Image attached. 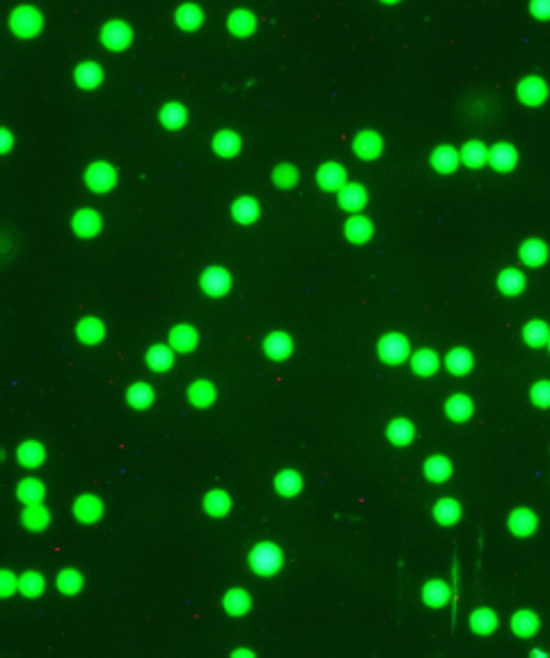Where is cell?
<instances>
[{"label":"cell","instance_id":"1","mask_svg":"<svg viewBox=\"0 0 550 658\" xmlns=\"http://www.w3.org/2000/svg\"><path fill=\"white\" fill-rule=\"evenodd\" d=\"M248 562H250V569L257 575H273L282 567V551L280 546L271 544V541H261L250 551Z\"/></svg>","mask_w":550,"mask_h":658},{"label":"cell","instance_id":"2","mask_svg":"<svg viewBox=\"0 0 550 658\" xmlns=\"http://www.w3.org/2000/svg\"><path fill=\"white\" fill-rule=\"evenodd\" d=\"M406 355H408V340H406L404 335L390 333L378 342V358H381L383 362L397 365V362H402Z\"/></svg>","mask_w":550,"mask_h":658},{"label":"cell","instance_id":"3","mask_svg":"<svg viewBox=\"0 0 550 658\" xmlns=\"http://www.w3.org/2000/svg\"><path fill=\"white\" fill-rule=\"evenodd\" d=\"M199 287L204 289L206 296H225L232 287V278L220 266H209L199 278Z\"/></svg>","mask_w":550,"mask_h":658},{"label":"cell","instance_id":"4","mask_svg":"<svg viewBox=\"0 0 550 658\" xmlns=\"http://www.w3.org/2000/svg\"><path fill=\"white\" fill-rule=\"evenodd\" d=\"M72 512L80 523H96L103 516V503L94 493H82L74 500Z\"/></svg>","mask_w":550,"mask_h":658},{"label":"cell","instance_id":"5","mask_svg":"<svg viewBox=\"0 0 550 658\" xmlns=\"http://www.w3.org/2000/svg\"><path fill=\"white\" fill-rule=\"evenodd\" d=\"M115 179H117V173H115L113 166H108V163H92L85 173L87 186L96 190V193H106V190H110L115 186Z\"/></svg>","mask_w":550,"mask_h":658},{"label":"cell","instance_id":"6","mask_svg":"<svg viewBox=\"0 0 550 658\" xmlns=\"http://www.w3.org/2000/svg\"><path fill=\"white\" fill-rule=\"evenodd\" d=\"M199 335L190 324H179L170 331V347L179 353H190L197 347Z\"/></svg>","mask_w":550,"mask_h":658},{"label":"cell","instance_id":"7","mask_svg":"<svg viewBox=\"0 0 550 658\" xmlns=\"http://www.w3.org/2000/svg\"><path fill=\"white\" fill-rule=\"evenodd\" d=\"M292 351H294V342L282 331H275L264 340V353L271 360H285L292 355Z\"/></svg>","mask_w":550,"mask_h":658},{"label":"cell","instance_id":"8","mask_svg":"<svg viewBox=\"0 0 550 658\" xmlns=\"http://www.w3.org/2000/svg\"><path fill=\"white\" fill-rule=\"evenodd\" d=\"M103 335H106V326L96 317H85L76 324V338H78L82 344H99Z\"/></svg>","mask_w":550,"mask_h":658},{"label":"cell","instance_id":"9","mask_svg":"<svg viewBox=\"0 0 550 658\" xmlns=\"http://www.w3.org/2000/svg\"><path fill=\"white\" fill-rule=\"evenodd\" d=\"M48 520H51V514H48V509L41 503L25 505L23 514H21V523H23V527H28L30 532L46 530Z\"/></svg>","mask_w":550,"mask_h":658},{"label":"cell","instance_id":"10","mask_svg":"<svg viewBox=\"0 0 550 658\" xmlns=\"http://www.w3.org/2000/svg\"><path fill=\"white\" fill-rule=\"evenodd\" d=\"M144 360H147L149 369H154V372H168L172 362H175V349L170 344H154L147 349Z\"/></svg>","mask_w":550,"mask_h":658},{"label":"cell","instance_id":"11","mask_svg":"<svg viewBox=\"0 0 550 658\" xmlns=\"http://www.w3.org/2000/svg\"><path fill=\"white\" fill-rule=\"evenodd\" d=\"M273 486H275V491H278L280 496L294 498V496H298L300 489H302V477H300V472H296L292 468H285V470H280L278 475H275Z\"/></svg>","mask_w":550,"mask_h":658},{"label":"cell","instance_id":"12","mask_svg":"<svg viewBox=\"0 0 550 658\" xmlns=\"http://www.w3.org/2000/svg\"><path fill=\"white\" fill-rule=\"evenodd\" d=\"M46 459V450L39 441H25L16 448V461L25 468H37V465L44 463Z\"/></svg>","mask_w":550,"mask_h":658},{"label":"cell","instance_id":"13","mask_svg":"<svg viewBox=\"0 0 550 658\" xmlns=\"http://www.w3.org/2000/svg\"><path fill=\"white\" fill-rule=\"evenodd\" d=\"M250 606H252L250 594H248L245 589H241V587H234V589H230V592L223 596V608H225V613L232 615V617L245 615L248 610H250Z\"/></svg>","mask_w":550,"mask_h":658},{"label":"cell","instance_id":"14","mask_svg":"<svg viewBox=\"0 0 550 658\" xmlns=\"http://www.w3.org/2000/svg\"><path fill=\"white\" fill-rule=\"evenodd\" d=\"M72 228H74V232H76L78 237L89 239V237H94L96 232H99L101 218H99V214H96V211H92V209H80L78 214L74 216Z\"/></svg>","mask_w":550,"mask_h":658},{"label":"cell","instance_id":"15","mask_svg":"<svg viewBox=\"0 0 550 658\" xmlns=\"http://www.w3.org/2000/svg\"><path fill=\"white\" fill-rule=\"evenodd\" d=\"M188 402L197 408H206L216 402V388H213L211 381L199 379L195 383H190L188 388Z\"/></svg>","mask_w":550,"mask_h":658},{"label":"cell","instance_id":"16","mask_svg":"<svg viewBox=\"0 0 550 658\" xmlns=\"http://www.w3.org/2000/svg\"><path fill=\"white\" fill-rule=\"evenodd\" d=\"M202 507L204 512L209 514V516H227V512L232 509V500L227 496V491H220V489H213L204 496L202 500Z\"/></svg>","mask_w":550,"mask_h":658},{"label":"cell","instance_id":"17","mask_svg":"<svg viewBox=\"0 0 550 658\" xmlns=\"http://www.w3.org/2000/svg\"><path fill=\"white\" fill-rule=\"evenodd\" d=\"M44 493H46V486L41 484L37 477H28V479H23V482H19V486H16V498L25 505L41 503V500H44Z\"/></svg>","mask_w":550,"mask_h":658},{"label":"cell","instance_id":"18","mask_svg":"<svg viewBox=\"0 0 550 658\" xmlns=\"http://www.w3.org/2000/svg\"><path fill=\"white\" fill-rule=\"evenodd\" d=\"M316 179H319L321 188H326V190H337V188L346 186V184H344L346 175H344L342 166H337V163H326V166H321Z\"/></svg>","mask_w":550,"mask_h":658},{"label":"cell","instance_id":"19","mask_svg":"<svg viewBox=\"0 0 550 658\" xmlns=\"http://www.w3.org/2000/svg\"><path fill=\"white\" fill-rule=\"evenodd\" d=\"M534 527H536L534 512L516 509V512H512V516H509V530H512L514 534H518V537H527V534H532Z\"/></svg>","mask_w":550,"mask_h":658},{"label":"cell","instance_id":"20","mask_svg":"<svg viewBox=\"0 0 550 658\" xmlns=\"http://www.w3.org/2000/svg\"><path fill=\"white\" fill-rule=\"evenodd\" d=\"M126 402L131 408H149L151 404H154V390L147 383H133L129 390H126Z\"/></svg>","mask_w":550,"mask_h":658},{"label":"cell","instance_id":"21","mask_svg":"<svg viewBox=\"0 0 550 658\" xmlns=\"http://www.w3.org/2000/svg\"><path fill=\"white\" fill-rule=\"evenodd\" d=\"M353 149L360 159H374V156H378V152H381V138L371 131H362L355 138Z\"/></svg>","mask_w":550,"mask_h":658},{"label":"cell","instance_id":"22","mask_svg":"<svg viewBox=\"0 0 550 658\" xmlns=\"http://www.w3.org/2000/svg\"><path fill=\"white\" fill-rule=\"evenodd\" d=\"M44 587H46V580L39 571H25V573L19 575V592L28 596V599L39 596L41 592H44Z\"/></svg>","mask_w":550,"mask_h":658},{"label":"cell","instance_id":"23","mask_svg":"<svg viewBox=\"0 0 550 658\" xmlns=\"http://www.w3.org/2000/svg\"><path fill=\"white\" fill-rule=\"evenodd\" d=\"M495 626H498V615H495L493 610L479 608L470 615V628L474 630V633L486 635V633H491V630H495Z\"/></svg>","mask_w":550,"mask_h":658},{"label":"cell","instance_id":"24","mask_svg":"<svg viewBox=\"0 0 550 658\" xmlns=\"http://www.w3.org/2000/svg\"><path fill=\"white\" fill-rule=\"evenodd\" d=\"M422 599L429 603L431 608L445 606V603L450 601V587H447L445 582H440V580H429L422 587Z\"/></svg>","mask_w":550,"mask_h":658},{"label":"cell","instance_id":"25","mask_svg":"<svg viewBox=\"0 0 550 658\" xmlns=\"http://www.w3.org/2000/svg\"><path fill=\"white\" fill-rule=\"evenodd\" d=\"M445 410H447V415H450L452 420L463 422V420H468V417L472 415V402H470V397H465V395H454V397L447 399Z\"/></svg>","mask_w":550,"mask_h":658},{"label":"cell","instance_id":"26","mask_svg":"<svg viewBox=\"0 0 550 658\" xmlns=\"http://www.w3.org/2000/svg\"><path fill=\"white\" fill-rule=\"evenodd\" d=\"M55 585H58L62 594H78L82 589V575L78 569H62L58 578H55Z\"/></svg>","mask_w":550,"mask_h":658},{"label":"cell","instance_id":"27","mask_svg":"<svg viewBox=\"0 0 550 658\" xmlns=\"http://www.w3.org/2000/svg\"><path fill=\"white\" fill-rule=\"evenodd\" d=\"M346 239L349 241H353V243H364V241H369L371 239V223L367 221V218H362V216H355V218H351V221L346 223Z\"/></svg>","mask_w":550,"mask_h":658},{"label":"cell","instance_id":"28","mask_svg":"<svg viewBox=\"0 0 550 658\" xmlns=\"http://www.w3.org/2000/svg\"><path fill=\"white\" fill-rule=\"evenodd\" d=\"M367 202V193L358 186V184H346V186L342 188V193H340V204L344 209H349V211H358L362 207V204Z\"/></svg>","mask_w":550,"mask_h":658},{"label":"cell","instance_id":"29","mask_svg":"<svg viewBox=\"0 0 550 658\" xmlns=\"http://www.w3.org/2000/svg\"><path fill=\"white\" fill-rule=\"evenodd\" d=\"M433 516H436L438 523L450 525V523H454V520L461 516V507H459L456 500L443 498V500H438L436 507H433Z\"/></svg>","mask_w":550,"mask_h":658},{"label":"cell","instance_id":"30","mask_svg":"<svg viewBox=\"0 0 550 658\" xmlns=\"http://www.w3.org/2000/svg\"><path fill=\"white\" fill-rule=\"evenodd\" d=\"M424 472L431 482H445V479L452 475V463L447 461L445 457H431V459H426Z\"/></svg>","mask_w":550,"mask_h":658},{"label":"cell","instance_id":"31","mask_svg":"<svg viewBox=\"0 0 550 658\" xmlns=\"http://www.w3.org/2000/svg\"><path fill=\"white\" fill-rule=\"evenodd\" d=\"M431 163H433V168L440 170V173H452L459 163V154L454 152L452 147L443 145L431 154Z\"/></svg>","mask_w":550,"mask_h":658},{"label":"cell","instance_id":"32","mask_svg":"<svg viewBox=\"0 0 550 658\" xmlns=\"http://www.w3.org/2000/svg\"><path fill=\"white\" fill-rule=\"evenodd\" d=\"M232 214L239 223H252L259 216V204L252 197H239L232 207Z\"/></svg>","mask_w":550,"mask_h":658},{"label":"cell","instance_id":"33","mask_svg":"<svg viewBox=\"0 0 550 658\" xmlns=\"http://www.w3.org/2000/svg\"><path fill=\"white\" fill-rule=\"evenodd\" d=\"M445 365L452 374H465L472 367V355L465 349H452L445 358Z\"/></svg>","mask_w":550,"mask_h":658},{"label":"cell","instance_id":"34","mask_svg":"<svg viewBox=\"0 0 550 658\" xmlns=\"http://www.w3.org/2000/svg\"><path fill=\"white\" fill-rule=\"evenodd\" d=\"M412 434H415V429L408 420H392L388 427V438L395 445H408L412 441Z\"/></svg>","mask_w":550,"mask_h":658},{"label":"cell","instance_id":"35","mask_svg":"<svg viewBox=\"0 0 550 658\" xmlns=\"http://www.w3.org/2000/svg\"><path fill=\"white\" fill-rule=\"evenodd\" d=\"M491 163L495 170H512L516 166V152L512 145H495L491 152Z\"/></svg>","mask_w":550,"mask_h":658},{"label":"cell","instance_id":"36","mask_svg":"<svg viewBox=\"0 0 550 658\" xmlns=\"http://www.w3.org/2000/svg\"><path fill=\"white\" fill-rule=\"evenodd\" d=\"M412 369H415V374H422V376L433 374L438 369V355L429 351V349H422V351L412 355Z\"/></svg>","mask_w":550,"mask_h":658},{"label":"cell","instance_id":"37","mask_svg":"<svg viewBox=\"0 0 550 658\" xmlns=\"http://www.w3.org/2000/svg\"><path fill=\"white\" fill-rule=\"evenodd\" d=\"M520 257H522V262L529 264V266H539L543 259H546V245H543L539 239H529V241L522 243Z\"/></svg>","mask_w":550,"mask_h":658},{"label":"cell","instance_id":"38","mask_svg":"<svg viewBox=\"0 0 550 658\" xmlns=\"http://www.w3.org/2000/svg\"><path fill=\"white\" fill-rule=\"evenodd\" d=\"M498 287L502 292L507 294V296H516V294H520L522 292V287H525V280H522V276L518 271H512V269H507V271H502L500 273V278H498Z\"/></svg>","mask_w":550,"mask_h":658},{"label":"cell","instance_id":"39","mask_svg":"<svg viewBox=\"0 0 550 658\" xmlns=\"http://www.w3.org/2000/svg\"><path fill=\"white\" fill-rule=\"evenodd\" d=\"M543 97H546V87H543L539 78H527L525 83L520 85V99L525 101V104L536 106Z\"/></svg>","mask_w":550,"mask_h":658},{"label":"cell","instance_id":"40","mask_svg":"<svg viewBox=\"0 0 550 658\" xmlns=\"http://www.w3.org/2000/svg\"><path fill=\"white\" fill-rule=\"evenodd\" d=\"M536 617L532 615V613H527V610H520V613H516L514 617H512V628H514V633H518V635H522V637H527V635H532L534 630H536Z\"/></svg>","mask_w":550,"mask_h":658},{"label":"cell","instance_id":"41","mask_svg":"<svg viewBox=\"0 0 550 658\" xmlns=\"http://www.w3.org/2000/svg\"><path fill=\"white\" fill-rule=\"evenodd\" d=\"M213 149H216L220 156H234L241 149V140L234 133L223 131V133L216 135V140H213Z\"/></svg>","mask_w":550,"mask_h":658},{"label":"cell","instance_id":"42","mask_svg":"<svg viewBox=\"0 0 550 658\" xmlns=\"http://www.w3.org/2000/svg\"><path fill=\"white\" fill-rule=\"evenodd\" d=\"M486 156L488 154H486V149L481 142H468V145L463 147V152H461V159H463L470 168H479L481 163L486 161Z\"/></svg>","mask_w":550,"mask_h":658},{"label":"cell","instance_id":"43","mask_svg":"<svg viewBox=\"0 0 550 658\" xmlns=\"http://www.w3.org/2000/svg\"><path fill=\"white\" fill-rule=\"evenodd\" d=\"M525 342L527 344H532V347H541L543 342L548 340V335H550V331H548V326L543 324V321H532V324H527L525 326Z\"/></svg>","mask_w":550,"mask_h":658},{"label":"cell","instance_id":"44","mask_svg":"<svg viewBox=\"0 0 550 658\" xmlns=\"http://www.w3.org/2000/svg\"><path fill=\"white\" fill-rule=\"evenodd\" d=\"M296 179H298V175H296V170L289 168V166H280V168L273 173V182L278 184V186H285V188H287V186H294Z\"/></svg>","mask_w":550,"mask_h":658},{"label":"cell","instance_id":"45","mask_svg":"<svg viewBox=\"0 0 550 658\" xmlns=\"http://www.w3.org/2000/svg\"><path fill=\"white\" fill-rule=\"evenodd\" d=\"M184 120H186V111H184V108H179V106L163 108V122H165V124H168L170 129L182 127Z\"/></svg>","mask_w":550,"mask_h":658},{"label":"cell","instance_id":"46","mask_svg":"<svg viewBox=\"0 0 550 658\" xmlns=\"http://www.w3.org/2000/svg\"><path fill=\"white\" fill-rule=\"evenodd\" d=\"M12 592H19V578L10 571V569H5V571L0 573V594L10 596Z\"/></svg>","mask_w":550,"mask_h":658},{"label":"cell","instance_id":"47","mask_svg":"<svg viewBox=\"0 0 550 658\" xmlns=\"http://www.w3.org/2000/svg\"><path fill=\"white\" fill-rule=\"evenodd\" d=\"M532 402L536 406H550V383L541 381L532 388Z\"/></svg>","mask_w":550,"mask_h":658},{"label":"cell","instance_id":"48","mask_svg":"<svg viewBox=\"0 0 550 658\" xmlns=\"http://www.w3.org/2000/svg\"><path fill=\"white\" fill-rule=\"evenodd\" d=\"M532 12L539 19L550 17V0H532Z\"/></svg>","mask_w":550,"mask_h":658},{"label":"cell","instance_id":"49","mask_svg":"<svg viewBox=\"0 0 550 658\" xmlns=\"http://www.w3.org/2000/svg\"><path fill=\"white\" fill-rule=\"evenodd\" d=\"M388 3H395V0H388Z\"/></svg>","mask_w":550,"mask_h":658}]
</instances>
